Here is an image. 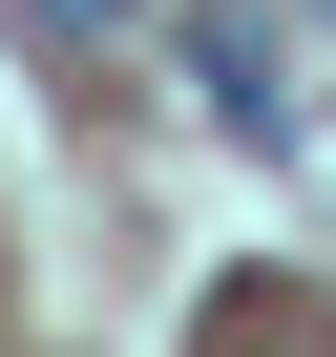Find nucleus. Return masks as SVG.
Listing matches in <instances>:
<instances>
[{
    "label": "nucleus",
    "mask_w": 336,
    "mask_h": 357,
    "mask_svg": "<svg viewBox=\"0 0 336 357\" xmlns=\"http://www.w3.org/2000/svg\"><path fill=\"white\" fill-rule=\"evenodd\" d=\"M190 63H211V105H231V126H252V147H273V126H294V84H273V43H252V22H190Z\"/></svg>",
    "instance_id": "obj_1"
},
{
    "label": "nucleus",
    "mask_w": 336,
    "mask_h": 357,
    "mask_svg": "<svg viewBox=\"0 0 336 357\" xmlns=\"http://www.w3.org/2000/svg\"><path fill=\"white\" fill-rule=\"evenodd\" d=\"M22 22H43V43H105V22H126V0H22Z\"/></svg>",
    "instance_id": "obj_2"
}]
</instances>
